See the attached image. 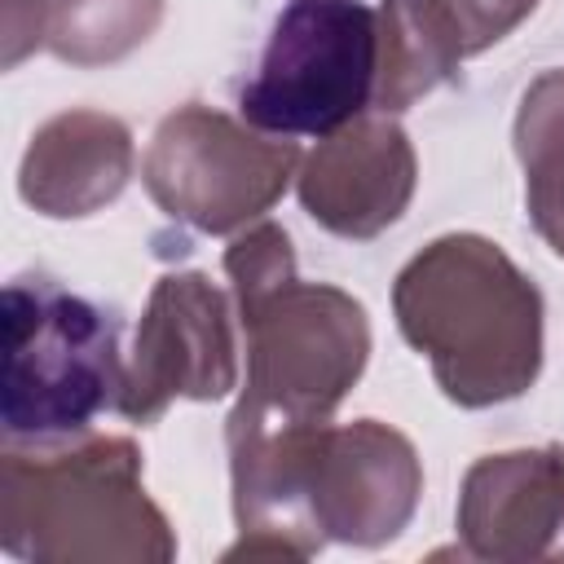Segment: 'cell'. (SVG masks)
<instances>
[{
	"label": "cell",
	"mask_w": 564,
	"mask_h": 564,
	"mask_svg": "<svg viewBox=\"0 0 564 564\" xmlns=\"http://www.w3.org/2000/svg\"><path fill=\"white\" fill-rule=\"evenodd\" d=\"M132 128L106 110L44 119L18 163V194L48 220H79L110 207L132 181Z\"/></svg>",
	"instance_id": "cell-11"
},
{
	"label": "cell",
	"mask_w": 564,
	"mask_h": 564,
	"mask_svg": "<svg viewBox=\"0 0 564 564\" xmlns=\"http://www.w3.org/2000/svg\"><path fill=\"white\" fill-rule=\"evenodd\" d=\"M516 159L538 238L564 260V66L542 70L516 106Z\"/></svg>",
	"instance_id": "cell-13"
},
{
	"label": "cell",
	"mask_w": 564,
	"mask_h": 564,
	"mask_svg": "<svg viewBox=\"0 0 564 564\" xmlns=\"http://www.w3.org/2000/svg\"><path fill=\"white\" fill-rule=\"evenodd\" d=\"M247 339V383L234 419L330 423L370 361L361 300L330 282L291 278L264 300L238 304Z\"/></svg>",
	"instance_id": "cell-4"
},
{
	"label": "cell",
	"mask_w": 564,
	"mask_h": 564,
	"mask_svg": "<svg viewBox=\"0 0 564 564\" xmlns=\"http://www.w3.org/2000/svg\"><path fill=\"white\" fill-rule=\"evenodd\" d=\"M225 278L234 291V308L264 300L278 286H286L291 278H300L286 229L273 220H256V225L238 229V238L225 247Z\"/></svg>",
	"instance_id": "cell-15"
},
{
	"label": "cell",
	"mask_w": 564,
	"mask_h": 564,
	"mask_svg": "<svg viewBox=\"0 0 564 564\" xmlns=\"http://www.w3.org/2000/svg\"><path fill=\"white\" fill-rule=\"evenodd\" d=\"M458 538L476 560H564V445L476 458L458 489Z\"/></svg>",
	"instance_id": "cell-10"
},
{
	"label": "cell",
	"mask_w": 564,
	"mask_h": 564,
	"mask_svg": "<svg viewBox=\"0 0 564 564\" xmlns=\"http://www.w3.org/2000/svg\"><path fill=\"white\" fill-rule=\"evenodd\" d=\"M379 18L366 0H291L238 110L269 137H330L375 101Z\"/></svg>",
	"instance_id": "cell-5"
},
{
	"label": "cell",
	"mask_w": 564,
	"mask_h": 564,
	"mask_svg": "<svg viewBox=\"0 0 564 564\" xmlns=\"http://www.w3.org/2000/svg\"><path fill=\"white\" fill-rule=\"evenodd\" d=\"M119 322L53 278H13L4 286V445L79 441L101 410H119Z\"/></svg>",
	"instance_id": "cell-3"
},
{
	"label": "cell",
	"mask_w": 564,
	"mask_h": 564,
	"mask_svg": "<svg viewBox=\"0 0 564 564\" xmlns=\"http://www.w3.org/2000/svg\"><path fill=\"white\" fill-rule=\"evenodd\" d=\"M423 463L405 432L379 419L322 423L304 454V507L326 542L383 546L419 511Z\"/></svg>",
	"instance_id": "cell-8"
},
{
	"label": "cell",
	"mask_w": 564,
	"mask_h": 564,
	"mask_svg": "<svg viewBox=\"0 0 564 564\" xmlns=\"http://www.w3.org/2000/svg\"><path fill=\"white\" fill-rule=\"evenodd\" d=\"M48 0H9L4 4V66H18L31 48L44 44Z\"/></svg>",
	"instance_id": "cell-17"
},
{
	"label": "cell",
	"mask_w": 564,
	"mask_h": 564,
	"mask_svg": "<svg viewBox=\"0 0 564 564\" xmlns=\"http://www.w3.org/2000/svg\"><path fill=\"white\" fill-rule=\"evenodd\" d=\"M419 185V159L397 115L366 110L322 137L295 172L300 207L335 238L366 242L392 229Z\"/></svg>",
	"instance_id": "cell-9"
},
{
	"label": "cell",
	"mask_w": 564,
	"mask_h": 564,
	"mask_svg": "<svg viewBox=\"0 0 564 564\" xmlns=\"http://www.w3.org/2000/svg\"><path fill=\"white\" fill-rule=\"evenodd\" d=\"M167 0H48L44 48L79 70L115 66L163 22Z\"/></svg>",
	"instance_id": "cell-14"
},
{
	"label": "cell",
	"mask_w": 564,
	"mask_h": 564,
	"mask_svg": "<svg viewBox=\"0 0 564 564\" xmlns=\"http://www.w3.org/2000/svg\"><path fill=\"white\" fill-rule=\"evenodd\" d=\"M0 546L31 564H167L176 533L128 436L4 445Z\"/></svg>",
	"instance_id": "cell-2"
},
{
	"label": "cell",
	"mask_w": 564,
	"mask_h": 564,
	"mask_svg": "<svg viewBox=\"0 0 564 564\" xmlns=\"http://www.w3.org/2000/svg\"><path fill=\"white\" fill-rule=\"evenodd\" d=\"M379 70H375V101L379 115H401L423 101L432 88L454 79L463 53L436 22L423 0H379Z\"/></svg>",
	"instance_id": "cell-12"
},
{
	"label": "cell",
	"mask_w": 564,
	"mask_h": 564,
	"mask_svg": "<svg viewBox=\"0 0 564 564\" xmlns=\"http://www.w3.org/2000/svg\"><path fill=\"white\" fill-rule=\"evenodd\" d=\"M234 388L238 339L229 295L198 269L163 273L123 361L119 414L145 427L172 401H220Z\"/></svg>",
	"instance_id": "cell-7"
},
{
	"label": "cell",
	"mask_w": 564,
	"mask_h": 564,
	"mask_svg": "<svg viewBox=\"0 0 564 564\" xmlns=\"http://www.w3.org/2000/svg\"><path fill=\"white\" fill-rule=\"evenodd\" d=\"M304 154L291 137H269L247 119L203 101L176 106L154 128L141 181L163 216L198 234H238L286 194Z\"/></svg>",
	"instance_id": "cell-6"
},
{
	"label": "cell",
	"mask_w": 564,
	"mask_h": 564,
	"mask_svg": "<svg viewBox=\"0 0 564 564\" xmlns=\"http://www.w3.org/2000/svg\"><path fill=\"white\" fill-rule=\"evenodd\" d=\"M392 313L463 410L516 401L542 375V291L494 238H432L397 273Z\"/></svg>",
	"instance_id": "cell-1"
},
{
	"label": "cell",
	"mask_w": 564,
	"mask_h": 564,
	"mask_svg": "<svg viewBox=\"0 0 564 564\" xmlns=\"http://www.w3.org/2000/svg\"><path fill=\"white\" fill-rule=\"evenodd\" d=\"M423 4L436 13L463 62L507 40L538 9V0H423Z\"/></svg>",
	"instance_id": "cell-16"
}]
</instances>
